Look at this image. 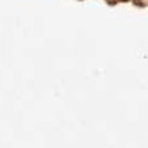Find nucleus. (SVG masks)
<instances>
[]
</instances>
